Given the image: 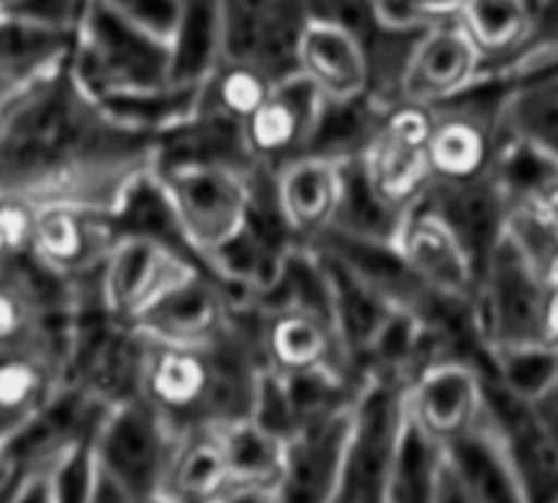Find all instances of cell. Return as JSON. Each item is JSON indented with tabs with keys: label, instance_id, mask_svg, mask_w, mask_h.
<instances>
[{
	"label": "cell",
	"instance_id": "36",
	"mask_svg": "<svg viewBox=\"0 0 558 503\" xmlns=\"http://www.w3.org/2000/svg\"><path fill=\"white\" fill-rule=\"evenodd\" d=\"M13 3H20V0H0V13H3V10H10Z\"/></svg>",
	"mask_w": 558,
	"mask_h": 503
},
{
	"label": "cell",
	"instance_id": "10",
	"mask_svg": "<svg viewBox=\"0 0 558 503\" xmlns=\"http://www.w3.org/2000/svg\"><path fill=\"white\" fill-rule=\"evenodd\" d=\"M484 370L468 360H458V357H441V360L428 363L405 386L409 419L425 435H432L438 445H448L458 435L471 432L487 416Z\"/></svg>",
	"mask_w": 558,
	"mask_h": 503
},
{
	"label": "cell",
	"instance_id": "15",
	"mask_svg": "<svg viewBox=\"0 0 558 503\" xmlns=\"http://www.w3.org/2000/svg\"><path fill=\"white\" fill-rule=\"evenodd\" d=\"M111 216H95L72 206L29 209V255L52 275L72 282L98 272L118 232Z\"/></svg>",
	"mask_w": 558,
	"mask_h": 503
},
{
	"label": "cell",
	"instance_id": "13",
	"mask_svg": "<svg viewBox=\"0 0 558 503\" xmlns=\"http://www.w3.org/2000/svg\"><path fill=\"white\" fill-rule=\"evenodd\" d=\"M445 468L468 503H533L510 442L490 409L471 432L445 445Z\"/></svg>",
	"mask_w": 558,
	"mask_h": 503
},
{
	"label": "cell",
	"instance_id": "20",
	"mask_svg": "<svg viewBox=\"0 0 558 503\" xmlns=\"http://www.w3.org/2000/svg\"><path fill=\"white\" fill-rule=\"evenodd\" d=\"M324 265L327 275V288H330V321L337 331V340L347 354V360L360 370L363 354L369 350V344L376 340V334L383 331V324L389 321V314L396 311L376 288H369L347 262H340L333 252L311 245Z\"/></svg>",
	"mask_w": 558,
	"mask_h": 503
},
{
	"label": "cell",
	"instance_id": "24",
	"mask_svg": "<svg viewBox=\"0 0 558 503\" xmlns=\"http://www.w3.org/2000/svg\"><path fill=\"white\" fill-rule=\"evenodd\" d=\"M500 128L558 164V65L510 88L500 111Z\"/></svg>",
	"mask_w": 558,
	"mask_h": 503
},
{
	"label": "cell",
	"instance_id": "12",
	"mask_svg": "<svg viewBox=\"0 0 558 503\" xmlns=\"http://www.w3.org/2000/svg\"><path fill=\"white\" fill-rule=\"evenodd\" d=\"M396 252L409 265V272L438 298L464 301L471 304L477 295V268L451 226L425 203V196L405 209L399 232H396Z\"/></svg>",
	"mask_w": 558,
	"mask_h": 503
},
{
	"label": "cell",
	"instance_id": "2",
	"mask_svg": "<svg viewBox=\"0 0 558 503\" xmlns=\"http://www.w3.org/2000/svg\"><path fill=\"white\" fill-rule=\"evenodd\" d=\"M252 170L222 160H157L154 180L180 226L186 249L206 268V262L229 245L248 219Z\"/></svg>",
	"mask_w": 558,
	"mask_h": 503
},
{
	"label": "cell",
	"instance_id": "18",
	"mask_svg": "<svg viewBox=\"0 0 558 503\" xmlns=\"http://www.w3.org/2000/svg\"><path fill=\"white\" fill-rule=\"evenodd\" d=\"M343 193V164L301 154L275 170V200L288 232L307 245L330 232Z\"/></svg>",
	"mask_w": 558,
	"mask_h": 503
},
{
	"label": "cell",
	"instance_id": "6",
	"mask_svg": "<svg viewBox=\"0 0 558 503\" xmlns=\"http://www.w3.org/2000/svg\"><path fill=\"white\" fill-rule=\"evenodd\" d=\"M180 432L137 393L108 403L92 432V455L144 503L157 501Z\"/></svg>",
	"mask_w": 558,
	"mask_h": 503
},
{
	"label": "cell",
	"instance_id": "3",
	"mask_svg": "<svg viewBox=\"0 0 558 503\" xmlns=\"http://www.w3.org/2000/svg\"><path fill=\"white\" fill-rule=\"evenodd\" d=\"M167 46L134 29L105 0L88 10L72 39V72L92 98L167 88Z\"/></svg>",
	"mask_w": 558,
	"mask_h": 503
},
{
	"label": "cell",
	"instance_id": "4",
	"mask_svg": "<svg viewBox=\"0 0 558 503\" xmlns=\"http://www.w3.org/2000/svg\"><path fill=\"white\" fill-rule=\"evenodd\" d=\"M402 429L405 386L389 376L363 373V386L350 406V435L330 503H386Z\"/></svg>",
	"mask_w": 558,
	"mask_h": 503
},
{
	"label": "cell",
	"instance_id": "34",
	"mask_svg": "<svg viewBox=\"0 0 558 503\" xmlns=\"http://www.w3.org/2000/svg\"><path fill=\"white\" fill-rule=\"evenodd\" d=\"M530 409H533V416H536V422H539L543 435L549 439V445L556 448V455H558V386L553 390V393H546L539 403H533Z\"/></svg>",
	"mask_w": 558,
	"mask_h": 503
},
{
	"label": "cell",
	"instance_id": "28",
	"mask_svg": "<svg viewBox=\"0 0 558 503\" xmlns=\"http://www.w3.org/2000/svg\"><path fill=\"white\" fill-rule=\"evenodd\" d=\"M494 363L487 376L513 399L533 406L558 386V347L556 344H526L490 354Z\"/></svg>",
	"mask_w": 558,
	"mask_h": 503
},
{
	"label": "cell",
	"instance_id": "11",
	"mask_svg": "<svg viewBox=\"0 0 558 503\" xmlns=\"http://www.w3.org/2000/svg\"><path fill=\"white\" fill-rule=\"evenodd\" d=\"M324 101L327 98L317 92V85L298 69L278 79L268 98L242 121V144L252 164L278 170L281 164L301 157Z\"/></svg>",
	"mask_w": 558,
	"mask_h": 503
},
{
	"label": "cell",
	"instance_id": "37",
	"mask_svg": "<svg viewBox=\"0 0 558 503\" xmlns=\"http://www.w3.org/2000/svg\"><path fill=\"white\" fill-rule=\"evenodd\" d=\"M7 491H10V488H7ZM7 491H0V503L7 501Z\"/></svg>",
	"mask_w": 558,
	"mask_h": 503
},
{
	"label": "cell",
	"instance_id": "1",
	"mask_svg": "<svg viewBox=\"0 0 558 503\" xmlns=\"http://www.w3.org/2000/svg\"><path fill=\"white\" fill-rule=\"evenodd\" d=\"M163 134L111 121L72 72V46L0 105V203L118 216Z\"/></svg>",
	"mask_w": 558,
	"mask_h": 503
},
{
	"label": "cell",
	"instance_id": "25",
	"mask_svg": "<svg viewBox=\"0 0 558 503\" xmlns=\"http://www.w3.org/2000/svg\"><path fill=\"white\" fill-rule=\"evenodd\" d=\"M445 484V445L425 435L405 412L386 503H438Z\"/></svg>",
	"mask_w": 558,
	"mask_h": 503
},
{
	"label": "cell",
	"instance_id": "8",
	"mask_svg": "<svg viewBox=\"0 0 558 503\" xmlns=\"http://www.w3.org/2000/svg\"><path fill=\"white\" fill-rule=\"evenodd\" d=\"M435 111L422 105H392L383 111L369 144L360 154L363 173L376 196L392 209L405 213L432 187V141Z\"/></svg>",
	"mask_w": 558,
	"mask_h": 503
},
{
	"label": "cell",
	"instance_id": "35",
	"mask_svg": "<svg viewBox=\"0 0 558 503\" xmlns=\"http://www.w3.org/2000/svg\"><path fill=\"white\" fill-rule=\"evenodd\" d=\"M13 478H16V462H13V455H10L7 439L0 435V491H7V488L13 484Z\"/></svg>",
	"mask_w": 558,
	"mask_h": 503
},
{
	"label": "cell",
	"instance_id": "16",
	"mask_svg": "<svg viewBox=\"0 0 558 503\" xmlns=\"http://www.w3.org/2000/svg\"><path fill=\"white\" fill-rule=\"evenodd\" d=\"M298 72L307 75L327 101H353L369 95V52L356 33L330 20H304L294 52Z\"/></svg>",
	"mask_w": 558,
	"mask_h": 503
},
{
	"label": "cell",
	"instance_id": "14",
	"mask_svg": "<svg viewBox=\"0 0 558 503\" xmlns=\"http://www.w3.org/2000/svg\"><path fill=\"white\" fill-rule=\"evenodd\" d=\"M232 308L235 295L222 288L209 272H196L167 291L131 331L154 344L209 347L229 331Z\"/></svg>",
	"mask_w": 558,
	"mask_h": 503
},
{
	"label": "cell",
	"instance_id": "19",
	"mask_svg": "<svg viewBox=\"0 0 558 503\" xmlns=\"http://www.w3.org/2000/svg\"><path fill=\"white\" fill-rule=\"evenodd\" d=\"M262 360L268 370L291 376V373H311V370H353L360 373L340 340L337 331L327 318L301 311V308H288V311H275V314H262Z\"/></svg>",
	"mask_w": 558,
	"mask_h": 503
},
{
	"label": "cell",
	"instance_id": "5",
	"mask_svg": "<svg viewBox=\"0 0 558 503\" xmlns=\"http://www.w3.org/2000/svg\"><path fill=\"white\" fill-rule=\"evenodd\" d=\"M546 272L507 232L487 259L474 295V321L490 354L526 344H546Z\"/></svg>",
	"mask_w": 558,
	"mask_h": 503
},
{
	"label": "cell",
	"instance_id": "29",
	"mask_svg": "<svg viewBox=\"0 0 558 503\" xmlns=\"http://www.w3.org/2000/svg\"><path fill=\"white\" fill-rule=\"evenodd\" d=\"M271 79L252 62H219L203 82V108L229 121H245L271 92Z\"/></svg>",
	"mask_w": 558,
	"mask_h": 503
},
{
	"label": "cell",
	"instance_id": "27",
	"mask_svg": "<svg viewBox=\"0 0 558 503\" xmlns=\"http://www.w3.org/2000/svg\"><path fill=\"white\" fill-rule=\"evenodd\" d=\"M405 213L392 209L376 196L369 187L360 157L343 160V193H340V209L330 226V232L350 236V239H366V242H396L399 223Z\"/></svg>",
	"mask_w": 558,
	"mask_h": 503
},
{
	"label": "cell",
	"instance_id": "17",
	"mask_svg": "<svg viewBox=\"0 0 558 503\" xmlns=\"http://www.w3.org/2000/svg\"><path fill=\"white\" fill-rule=\"evenodd\" d=\"M425 203L451 226L481 278L487 259L504 242L510 223V200L494 180V173L471 183H432Z\"/></svg>",
	"mask_w": 558,
	"mask_h": 503
},
{
	"label": "cell",
	"instance_id": "32",
	"mask_svg": "<svg viewBox=\"0 0 558 503\" xmlns=\"http://www.w3.org/2000/svg\"><path fill=\"white\" fill-rule=\"evenodd\" d=\"M82 503H144L128 484H121L105 465L95 462L92 455V475H88V488L82 494Z\"/></svg>",
	"mask_w": 558,
	"mask_h": 503
},
{
	"label": "cell",
	"instance_id": "21",
	"mask_svg": "<svg viewBox=\"0 0 558 503\" xmlns=\"http://www.w3.org/2000/svg\"><path fill=\"white\" fill-rule=\"evenodd\" d=\"M167 52V85L203 88L222 62V0H183Z\"/></svg>",
	"mask_w": 558,
	"mask_h": 503
},
{
	"label": "cell",
	"instance_id": "26",
	"mask_svg": "<svg viewBox=\"0 0 558 503\" xmlns=\"http://www.w3.org/2000/svg\"><path fill=\"white\" fill-rule=\"evenodd\" d=\"M458 20L484 52V65L517 56L533 33L526 0H464Z\"/></svg>",
	"mask_w": 558,
	"mask_h": 503
},
{
	"label": "cell",
	"instance_id": "31",
	"mask_svg": "<svg viewBox=\"0 0 558 503\" xmlns=\"http://www.w3.org/2000/svg\"><path fill=\"white\" fill-rule=\"evenodd\" d=\"M62 448H65V445H62ZM62 448L46 452V455H39V458L20 465L3 503H62L59 484H56V455H59Z\"/></svg>",
	"mask_w": 558,
	"mask_h": 503
},
{
	"label": "cell",
	"instance_id": "23",
	"mask_svg": "<svg viewBox=\"0 0 558 503\" xmlns=\"http://www.w3.org/2000/svg\"><path fill=\"white\" fill-rule=\"evenodd\" d=\"M226 471L229 484H278L284 481V465H288V442L262 429L255 419H232L209 426Z\"/></svg>",
	"mask_w": 558,
	"mask_h": 503
},
{
	"label": "cell",
	"instance_id": "33",
	"mask_svg": "<svg viewBox=\"0 0 558 503\" xmlns=\"http://www.w3.org/2000/svg\"><path fill=\"white\" fill-rule=\"evenodd\" d=\"M209 503H284L278 484H229Z\"/></svg>",
	"mask_w": 558,
	"mask_h": 503
},
{
	"label": "cell",
	"instance_id": "7",
	"mask_svg": "<svg viewBox=\"0 0 558 503\" xmlns=\"http://www.w3.org/2000/svg\"><path fill=\"white\" fill-rule=\"evenodd\" d=\"M196 272L206 268L173 245L141 232H118L98 265V304L114 324L134 327L167 291Z\"/></svg>",
	"mask_w": 558,
	"mask_h": 503
},
{
	"label": "cell",
	"instance_id": "22",
	"mask_svg": "<svg viewBox=\"0 0 558 503\" xmlns=\"http://www.w3.org/2000/svg\"><path fill=\"white\" fill-rule=\"evenodd\" d=\"M229 488V471L213 429L180 432L157 503H209Z\"/></svg>",
	"mask_w": 558,
	"mask_h": 503
},
{
	"label": "cell",
	"instance_id": "9",
	"mask_svg": "<svg viewBox=\"0 0 558 503\" xmlns=\"http://www.w3.org/2000/svg\"><path fill=\"white\" fill-rule=\"evenodd\" d=\"M481 75L484 52L477 49V43L468 36L458 16L441 20L415 39L399 75L396 105L441 108L474 88Z\"/></svg>",
	"mask_w": 558,
	"mask_h": 503
},
{
	"label": "cell",
	"instance_id": "30",
	"mask_svg": "<svg viewBox=\"0 0 558 503\" xmlns=\"http://www.w3.org/2000/svg\"><path fill=\"white\" fill-rule=\"evenodd\" d=\"M121 20H128L144 36L170 46L177 23H180V3L183 0H105Z\"/></svg>",
	"mask_w": 558,
	"mask_h": 503
}]
</instances>
